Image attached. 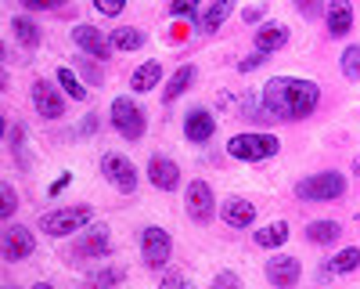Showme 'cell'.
Masks as SVG:
<instances>
[{
  "label": "cell",
  "instance_id": "23",
  "mask_svg": "<svg viewBox=\"0 0 360 289\" xmlns=\"http://www.w3.org/2000/svg\"><path fill=\"white\" fill-rule=\"evenodd\" d=\"M356 268H360V250L356 246H346V250H339L332 260H328V275H349Z\"/></svg>",
  "mask_w": 360,
  "mask_h": 289
},
{
  "label": "cell",
  "instance_id": "7",
  "mask_svg": "<svg viewBox=\"0 0 360 289\" xmlns=\"http://www.w3.org/2000/svg\"><path fill=\"white\" fill-rule=\"evenodd\" d=\"M184 210L195 224H209L217 214V195L209 188V181H191L188 192H184Z\"/></svg>",
  "mask_w": 360,
  "mask_h": 289
},
{
  "label": "cell",
  "instance_id": "17",
  "mask_svg": "<svg viewBox=\"0 0 360 289\" xmlns=\"http://www.w3.org/2000/svg\"><path fill=\"white\" fill-rule=\"evenodd\" d=\"M288 44V25L285 22H263L256 29V51L270 54V51H281Z\"/></svg>",
  "mask_w": 360,
  "mask_h": 289
},
{
  "label": "cell",
  "instance_id": "42",
  "mask_svg": "<svg viewBox=\"0 0 360 289\" xmlns=\"http://www.w3.org/2000/svg\"><path fill=\"white\" fill-rule=\"evenodd\" d=\"M176 289H195V285H191V282H184V285H176Z\"/></svg>",
  "mask_w": 360,
  "mask_h": 289
},
{
  "label": "cell",
  "instance_id": "38",
  "mask_svg": "<svg viewBox=\"0 0 360 289\" xmlns=\"http://www.w3.org/2000/svg\"><path fill=\"white\" fill-rule=\"evenodd\" d=\"M263 15H266V8H263V4H256V8H245V11H242V18H245L249 25H252V22H263Z\"/></svg>",
  "mask_w": 360,
  "mask_h": 289
},
{
  "label": "cell",
  "instance_id": "16",
  "mask_svg": "<svg viewBox=\"0 0 360 289\" xmlns=\"http://www.w3.org/2000/svg\"><path fill=\"white\" fill-rule=\"evenodd\" d=\"M220 214H224V224H231V228H252V221H256V207L249 199H242V195L224 199Z\"/></svg>",
  "mask_w": 360,
  "mask_h": 289
},
{
  "label": "cell",
  "instance_id": "25",
  "mask_svg": "<svg viewBox=\"0 0 360 289\" xmlns=\"http://www.w3.org/2000/svg\"><path fill=\"white\" fill-rule=\"evenodd\" d=\"M11 29H15V37H18V44L22 47H37L40 40H44V33H40V25L33 22V18H11Z\"/></svg>",
  "mask_w": 360,
  "mask_h": 289
},
{
  "label": "cell",
  "instance_id": "12",
  "mask_svg": "<svg viewBox=\"0 0 360 289\" xmlns=\"http://www.w3.org/2000/svg\"><path fill=\"white\" fill-rule=\"evenodd\" d=\"M148 181H152L159 192H173V188L180 185V166H176L169 156L155 152L152 159H148Z\"/></svg>",
  "mask_w": 360,
  "mask_h": 289
},
{
  "label": "cell",
  "instance_id": "41",
  "mask_svg": "<svg viewBox=\"0 0 360 289\" xmlns=\"http://www.w3.org/2000/svg\"><path fill=\"white\" fill-rule=\"evenodd\" d=\"M166 285H184V278H180L176 271H166V278H162V289H166Z\"/></svg>",
  "mask_w": 360,
  "mask_h": 289
},
{
  "label": "cell",
  "instance_id": "9",
  "mask_svg": "<svg viewBox=\"0 0 360 289\" xmlns=\"http://www.w3.org/2000/svg\"><path fill=\"white\" fill-rule=\"evenodd\" d=\"M72 44L79 51H86L90 58H98V62H108V54H112V40L101 33L98 25H86V22L72 29Z\"/></svg>",
  "mask_w": 360,
  "mask_h": 289
},
{
  "label": "cell",
  "instance_id": "27",
  "mask_svg": "<svg viewBox=\"0 0 360 289\" xmlns=\"http://www.w3.org/2000/svg\"><path fill=\"white\" fill-rule=\"evenodd\" d=\"M58 87H62V91H65L69 98H76V102H83V98H86V87H83V83H79V76H76L72 69H65V66L58 69Z\"/></svg>",
  "mask_w": 360,
  "mask_h": 289
},
{
  "label": "cell",
  "instance_id": "13",
  "mask_svg": "<svg viewBox=\"0 0 360 289\" xmlns=\"http://www.w3.org/2000/svg\"><path fill=\"white\" fill-rule=\"evenodd\" d=\"M33 105H37L40 116H47V120H62L65 116V98L58 94V87H51L47 80L33 83Z\"/></svg>",
  "mask_w": 360,
  "mask_h": 289
},
{
  "label": "cell",
  "instance_id": "31",
  "mask_svg": "<svg viewBox=\"0 0 360 289\" xmlns=\"http://www.w3.org/2000/svg\"><path fill=\"white\" fill-rule=\"evenodd\" d=\"M18 210V192L11 188V185H4V207H0V214H4V217H11Z\"/></svg>",
  "mask_w": 360,
  "mask_h": 289
},
{
  "label": "cell",
  "instance_id": "2",
  "mask_svg": "<svg viewBox=\"0 0 360 289\" xmlns=\"http://www.w3.org/2000/svg\"><path fill=\"white\" fill-rule=\"evenodd\" d=\"M281 152V141L266 130H249V134H234L227 141V156L242 159V163H259V159H270Z\"/></svg>",
  "mask_w": 360,
  "mask_h": 289
},
{
  "label": "cell",
  "instance_id": "33",
  "mask_svg": "<svg viewBox=\"0 0 360 289\" xmlns=\"http://www.w3.org/2000/svg\"><path fill=\"white\" fill-rule=\"evenodd\" d=\"M328 8H321L317 0H299V15L303 18H317V15H324Z\"/></svg>",
  "mask_w": 360,
  "mask_h": 289
},
{
  "label": "cell",
  "instance_id": "28",
  "mask_svg": "<svg viewBox=\"0 0 360 289\" xmlns=\"http://www.w3.org/2000/svg\"><path fill=\"white\" fill-rule=\"evenodd\" d=\"M342 73H346V80H360V47L356 44H349L342 51Z\"/></svg>",
  "mask_w": 360,
  "mask_h": 289
},
{
  "label": "cell",
  "instance_id": "8",
  "mask_svg": "<svg viewBox=\"0 0 360 289\" xmlns=\"http://www.w3.org/2000/svg\"><path fill=\"white\" fill-rule=\"evenodd\" d=\"M101 173H105V178H108L119 192H123V195L137 192V166H134L127 156H119V152L101 156Z\"/></svg>",
  "mask_w": 360,
  "mask_h": 289
},
{
  "label": "cell",
  "instance_id": "3",
  "mask_svg": "<svg viewBox=\"0 0 360 289\" xmlns=\"http://www.w3.org/2000/svg\"><path fill=\"white\" fill-rule=\"evenodd\" d=\"M295 195L303 202H332L339 195H346V178L339 170H321V173H310L295 185Z\"/></svg>",
  "mask_w": 360,
  "mask_h": 289
},
{
  "label": "cell",
  "instance_id": "4",
  "mask_svg": "<svg viewBox=\"0 0 360 289\" xmlns=\"http://www.w3.org/2000/svg\"><path fill=\"white\" fill-rule=\"evenodd\" d=\"M108 120H112V127L123 134L127 141H141L144 137V130H148V116H144V109L134 102V98H115L112 102V109H108Z\"/></svg>",
  "mask_w": 360,
  "mask_h": 289
},
{
  "label": "cell",
  "instance_id": "5",
  "mask_svg": "<svg viewBox=\"0 0 360 289\" xmlns=\"http://www.w3.org/2000/svg\"><path fill=\"white\" fill-rule=\"evenodd\" d=\"M90 217H94V210H90V207H62V210L44 214V217H40V228L47 231V235L62 239V235H72V231L86 228Z\"/></svg>",
  "mask_w": 360,
  "mask_h": 289
},
{
  "label": "cell",
  "instance_id": "21",
  "mask_svg": "<svg viewBox=\"0 0 360 289\" xmlns=\"http://www.w3.org/2000/svg\"><path fill=\"white\" fill-rule=\"evenodd\" d=\"M227 15H231V4H227V0H217V4H209V8L198 15L202 33H217V29L227 22Z\"/></svg>",
  "mask_w": 360,
  "mask_h": 289
},
{
  "label": "cell",
  "instance_id": "45",
  "mask_svg": "<svg viewBox=\"0 0 360 289\" xmlns=\"http://www.w3.org/2000/svg\"><path fill=\"white\" fill-rule=\"evenodd\" d=\"M79 289H86V285H79Z\"/></svg>",
  "mask_w": 360,
  "mask_h": 289
},
{
  "label": "cell",
  "instance_id": "15",
  "mask_svg": "<svg viewBox=\"0 0 360 289\" xmlns=\"http://www.w3.org/2000/svg\"><path fill=\"white\" fill-rule=\"evenodd\" d=\"M213 134H217V120H213V112H209V109H191L184 116V137L188 141L202 144V141H209Z\"/></svg>",
  "mask_w": 360,
  "mask_h": 289
},
{
  "label": "cell",
  "instance_id": "19",
  "mask_svg": "<svg viewBox=\"0 0 360 289\" xmlns=\"http://www.w3.org/2000/svg\"><path fill=\"white\" fill-rule=\"evenodd\" d=\"M195 76H198V73H195V66H180V69H176V73H173V76L166 80L162 102H176V98L184 94V91H188L191 83H195Z\"/></svg>",
  "mask_w": 360,
  "mask_h": 289
},
{
  "label": "cell",
  "instance_id": "14",
  "mask_svg": "<svg viewBox=\"0 0 360 289\" xmlns=\"http://www.w3.org/2000/svg\"><path fill=\"white\" fill-rule=\"evenodd\" d=\"M112 250V235H108V224H94L86 228L79 242H76V257H108Z\"/></svg>",
  "mask_w": 360,
  "mask_h": 289
},
{
  "label": "cell",
  "instance_id": "1",
  "mask_svg": "<svg viewBox=\"0 0 360 289\" xmlns=\"http://www.w3.org/2000/svg\"><path fill=\"white\" fill-rule=\"evenodd\" d=\"M263 109L270 120H307L321 102V87L303 76H274L263 87Z\"/></svg>",
  "mask_w": 360,
  "mask_h": 289
},
{
  "label": "cell",
  "instance_id": "35",
  "mask_svg": "<svg viewBox=\"0 0 360 289\" xmlns=\"http://www.w3.org/2000/svg\"><path fill=\"white\" fill-rule=\"evenodd\" d=\"M169 11H173V15H191V18L198 22V8H195V4H188V0H176V4H173Z\"/></svg>",
  "mask_w": 360,
  "mask_h": 289
},
{
  "label": "cell",
  "instance_id": "39",
  "mask_svg": "<svg viewBox=\"0 0 360 289\" xmlns=\"http://www.w3.org/2000/svg\"><path fill=\"white\" fill-rule=\"evenodd\" d=\"M69 181H72V173H62V178H58V181L51 185V195H62V192L69 188Z\"/></svg>",
  "mask_w": 360,
  "mask_h": 289
},
{
  "label": "cell",
  "instance_id": "20",
  "mask_svg": "<svg viewBox=\"0 0 360 289\" xmlns=\"http://www.w3.org/2000/svg\"><path fill=\"white\" fill-rule=\"evenodd\" d=\"M339 221H310L307 224V239L310 242H317V246H332V242H339Z\"/></svg>",
  "mask_w": 360,
  "mask_h": 289
},
{
  "label": "cell",
  "instance_id": "6",
  "mask_svg": "<svg viewBox=\"0 0 360 289\" xmlns=\"http://www.w3.org/2000/svg\"><path fill=\"white\" fill-rule=\"evenodd\" d=\"M141 253H144V264L148 268H166V260L173 253V239L169 231L159 228V224H148L141 231Z\"/></svg>",
  "mask_w": 360,
  "mask_h": 289
},
{
  "label": "cell",
  "instance_id": "18",
  "mask_svg": "<svg viewBox=\"0 0 360 289\" xmlns=\"http://www.w3.org/2000/svg\"><path fill=\"white\" fill-rule=\"evenodd\" d=\"M324 18H328V33L332 37H346L353 29V8L346 4V0H332L328 11H324Z\"/></svg>",
  "mask_w": 360,
  "mask_h": 289
},
{
  "label": "cell",
  "instance_id": "36",
  "mask_svg": "<svg viewBox=\"0 0 360 289\" xmlns=\"http://www.w3.org/2000/svg\"><path fill=\"white\" fill-rule=\"evenodd\" d=\"M11 149H15V152H22V149H25V127H22V123H18V127H11Z\"/></svg>",
  "mask_w": 360,
  "mask_h": 289
},
{
  "label": "cell",
  "instance_id": "43",
  "mask_svg": "<svg viewBox=\"0 0 360 289\" xmlns=\"http://www.w3.org/2000/svg\"><path fill=\"white\" fill-rule=\"evenodd\" d=\"M33 289H51V285H47V282H40V285H33Z\"/></svg>",
  "mask_w": 360,
  "mask_h": 289
},
{
  "label": "cell",
  "instance_id": "22",
  "mask_svg": "<svg viewBox=\"0 0 360 289\" xmlns=\"http://www.w3.org/2000/svg\"><path fill=\"white\" fill-rule=\"evenodd\" d=\"M159 80H162V66L159 62H144V66H137L130 83H134L137 94H144V91H152V87H159Z\"/></svg>",
  "mask_w": 360,
  "mask_h": 289
},
{
  "label": "cell",
  "instance_id": "10",
  "mask_svg": "<svg viewBox=\"0 0 360 289\" xmlns=\"http://www.w3.org/2000/svg\"><path fill=\"white\" fill-rule=\"evenodd\" d=\"M263 271H266V282L274 289H295L299 275H303V268H299L295 257H270Z\"/></svg>",
  "mask_w": 360,
  "mask_h": 289
},
{
  "label": "cell",
  "instance_id": "24",
  "mask_svg": "<svg viewBox=\"0 0 360 289\" xmlns=\"http://www.w3.org/2000/svg\"><path fill=\"white\" fill-rule=\"evenodd\" d=\"M252 239H256V246H263V250H274V246L288 242V224H285V221H274V224L259 228Z\"/></svg>",
  "mask_w": 360,
  "mask_h": 289
},
{
  "label": "cell",
  "instance_id": "40",
  "mask_svg": "<svg viewBox=\"0 0 360 289\" xmlns=\"http://www.w3.org/2000/svg\"><path fill=\"white\" fill-rule=\"evenodd\" d=\"M25 8H29V11H51L54 0H25Z\"/></svg>",
  "mask_w": 360,
  "mask_h": 289
},
{
  "label": "cell",
  "instance_id": "37",
  "mask_svg": "<svg viewBox=\"0 0 360 289\" xmlns=\"http://www.w3.org/2000/svg\"><path fill=\"white\" fill-rule=\"evenodd\" d=\"M101 15H119V11H123V4H119V0H98V4H94Z\"/></svg>",
  "mask_w": 360,
  "mask_h": 289
},
{
  "label": "cell",
  "instance_id": "11",
  "mask_svg": "<svg viewBox=\"0 0 360 289\" xmlns=\"http://www.w3.org/2000/svg\"><path fill=\"white\" fill-rule=\"evenodd\" d=\"M33 250H37V239H33V231H29V228L11 224V228L4 231V260L18 264V260L33 257Z\"/></svg>",
  "mask_w": 360,
  "mask_h": 289
},
{
  "label": "cell",
  "instance_id": "44",
  "mask_svg": "<svg viewBox=\"0 0 360 289\" xmlns=\"http://www.w3.org/2000/svg\"><path fill=\"white\" fill-rule=\"evenodd\" d=\"M4 289H18V285H4Z\"/></svg>",
  "mask_w": 360,
  "mask_h": 289
},
{
  "label": "cell",
  "instance_id": "32",
  "mask_svg": "<svg viewBox=\"0 0 360 289\" xmlns=\"http://www.w3.org/2000/svg\"><path fill=\"white\" fill-rule=\"evenodd\" d=\"M263 62H266V54L256 51V54H249V58H242V62H238V73H252V69H259Z\"/></svg>",
  "mask_w": 360,
  "mask_h": 289
},
{
  "label": "cell",
  "instance_id": "29",
  "mask_svg": "<svg viewBox=\"0 0 360 289\" xmlns=\"http://www.w3.org/2000/svg\"><path fill=\"white\" fill-rule=\"evenodd\" d=\"M119 282H123V271H119V268H108V271H98L94 275V285L98 289H115Z\"/></svg>",
  "mask_w": 360,
  "mask_h": 289
},
{
  "label": "cell",
  "instance_id": "26",
  "mask_svg": "<svg viewBox=\"0 0 360 289\" xmlns=\"http://www.w3.org/2000/svg\"><path fill=\"white\" fill-rule=\"evenodd\" d=\"M144 33L137 25H123V29H115L112 33V47H119V51H137V47H144Z\"/></svg>",
  "mask_w": 360,
  "mask_h": 289
},
{
  "label": "cell",
  "instance_id": "30",
  "mask_svg": "<svg viewBox=\"0 0 360 289\" xmlns=\"http://www.w3.org/2000/svg\"><path fill=\"white\" fill-rule=\"evenodd\" d=\"M213 289H242V278H238L234 271H220L213 278Z\"/></svg>",
  "mask_w": 360,
  "mask_h": 289
},
{
  "label": "cell",
  "instance_id": "34",
  "mask_svg": "<svg viewBox=\"0 0 360 289\" xmlns=\"http://www.w3.org/2000/svg\"><path fill=\"white\" fill-rule=\"evenodd\" d=\"M79 73H83L90 83H94V87L101 83V69H98V66H90V62H83V58H79Z\"/></svg>",
  "mask_w": 360,
  "mask_h": 289
}]
</instances>
